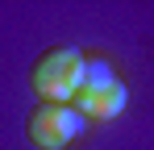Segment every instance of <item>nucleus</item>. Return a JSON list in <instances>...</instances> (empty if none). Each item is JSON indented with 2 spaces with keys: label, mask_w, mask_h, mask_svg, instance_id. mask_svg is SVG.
Instances as JSON below:
<instances>
[{
  "label": "nucleus",
  "mask_w": 154,
  "mask_h": 150,
  "mask_svg": "<svg viewBox=\"0 0 154 150\" xmlns=\"http://www.w3.org/2000/svg\"><path fill=\"white\" fill-rule=\"evenodd\" d=\"M83 75H88V54L75 46H50L38 63H33V92L50 104H67V100L79 96L83 88Z\"/></svg>",
  "instance_id": "nucleus-1"
},
{
  "label": "nucleus",
  "mask_w": 154,
  "mask_h": 150,
  "mask_svg": "<svg viewBox=\"0 0 154 150\" xmlns=\"http://www.w3.org/2000/svg\"><path fill=\"white\" fill-rule=\"evenodd\" d=\"M125 100H129V92L121 83V75L104 58H88V75H83V88L75 96V108L92 121H112V117H121Z\"/></svg>",
  "instance_id": "nucleus-2"
},
{
  "label": "nucleus",
  "mask_w": 154,
  "mask_h": 150,
  "mask_svg": "<svg viewBox=\"0 0 154 150\" xmlns=\"http://www.w3.org/2000/svg\"><path fill=\"white\" fill-rule=\"evenodd\" d=\"M29 142L42 150H63L67 142H75L79 129H83V113L75 104H50L42 100L33 113H29Z\"/></svg>",
  "instance_id": "nucleus-3"
}]
</instances>
